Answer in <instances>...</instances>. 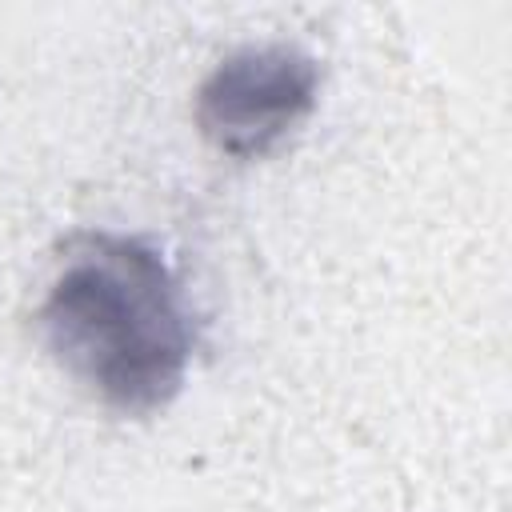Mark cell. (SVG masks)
Wrapping results in <instances>:
<instances>
[{
  "label": "cell",
  "mask_w": 512,
  "mask_h": 512,
  "mask_svg": "<svg viewBox=\"0 0 512 512\" xmlns=\"http://www.w3.org/2000/svg\"><path fill=\"white\" fill-rule=\"evenodd\" d=\"M36 332L52 364L120 416L168 408L196 348L192 312L164 252L148 236L108 228L64 240Z\"/></svg>",
  "instance_id": "1"
},
{
  "label": "cell",
  "mask_w": 512,
  "mask_h": 512,
  "mask_svg": "<svg viewBox=\"0 0 512 512\" xmlns=\"http://www.w3.org/2000/svg\"><path fill=\"white\" fill-rule=\"evenodd\" d=\"M320 64L296 44H244L228 52L196 88L192 120L228 160L252 164L284 148L312 116Z\"/></svg>",
  "instance_id": "2"
}]
</instances>
